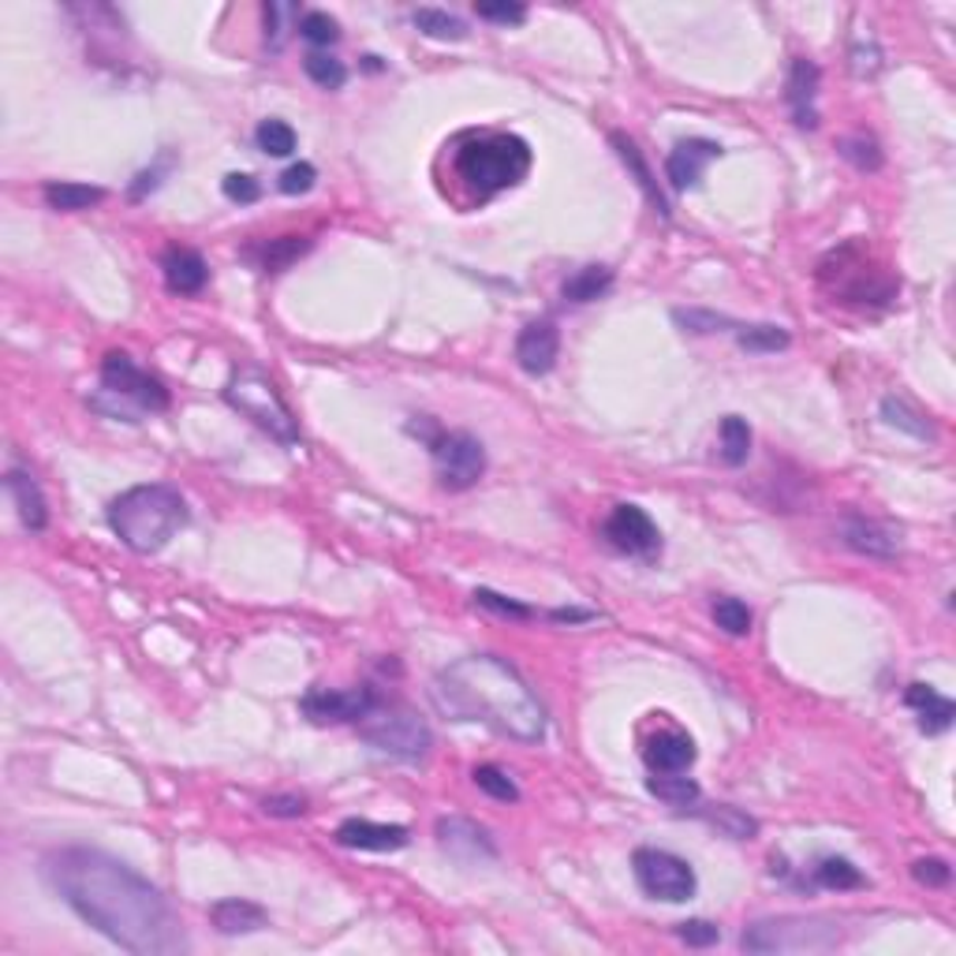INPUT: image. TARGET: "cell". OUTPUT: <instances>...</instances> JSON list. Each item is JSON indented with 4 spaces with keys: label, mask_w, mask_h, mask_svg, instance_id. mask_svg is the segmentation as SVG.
<instances>
[{
    "label": "cell",
    "mask_w": 956,
    "mask_h": 956,
    "mask_svg": "<svg viewBox=\"0 0 956 956\" xmlns=\"http://www.w3.org/2000/svg\"><path fill=\"white\" fill-rule=\"evenodd\" d=\"M49 881L82 923L139 956L187 953L191 942L157 886L98 848H60L49 856Z\"/></svg>",
    "instance_id": "obj_1"
},
{
    "label": "cell",
    "mask_w": 956,
    "mask_h": 956,
    "mask_svg": "<svg viewBox=\"0 0 956 956\" xmlns=\"http://www.w3.org/2000/svg\"><path fill=\"white\" fill-rule=\"evenodd\" d=\"M433 706L449 721H475L519 743L546 736V706L516 665L497 654H467L445 665L430 687Z\"/></svg>",
    "instance_id": "obj_2"
},
{
    "label": "cell",
    "mask_w": 956,
    "mask_h": 956,
    "mask_svg": "<svg viewBox=\"0 0 956 956\" xmlns=\"http://www.w3.org/2000/svg\"><path fill=\"white\" fill-rule=\"evenodd\" d=\"M187 501L176 486L165 482H146L124 490L109 505V527L113 535L124 542L127 549L150 557L165 549L179 530L187 527Z\"/></svg>",
    "instance_id": "obj_3"
},
{
    "label": "cell",
    "mask_w": 956,
    "mask_h": 956,
    "mask_svg": "<svg viewBox=\"0 0 956 956\" xmlns=\"http://www.w3.org/2000/svg\"><path fill=\"white\" fill-rule=\"evenodd\" d=\"M456 173L478 198H494L519 187L530 173V146L519 135H482L460 146Z\"/></svg>",
    "instance_id": "obj_4"
},
{
    "label": "cell",
    "mask_w": 956,
    "mask_h": 956,
    "mask_svg": "<svg viewBox=\"0 0 956 956\" xmlns=\"http://www.w3.org/2000/svg\"><path fill=\"white\" fill-rule=\"evenodd\" d=\"M225 400H228V408H236L243 419H251L254 427L270 433L273 441H281V445L300 441V427H295L289 403L281 400V392L273 389V381L262 378L258 370H240V374H232L228 386H225Z\"/></svg>",
    "instance_id": "obj_5"
},
{
    "label": "cell",
    "mask_w": 956,
    "mask_h": 956,
    "mask_svg": "<svg viewBox=\"0 0 956 956\" xmlns=\"http://www.w3.org/2000/svg\"><path fill=\"white\" fill-rule=\"evenodd\" d=\"M359 736L367 743H374L378 751H386L392 759L403 762H419L430 755L433 748V732L419 714H411L408 706H386L378 703L370 714L359 721Z\"/></svg>",
    "instance_id": "obj_6"
},
{
    "label": "cell",
    "mask_w": 956,
    "mask_h": 956,
    "mask_svg": "<svg viewBox=\"0 0 956 956\" xmlns=\"http://www.w3.org/2000/svg\"><path fill=\"white\" fill-rule=\"evenodd\" d=\"M632 875L640 881L646 897L665 900V905H684L695 897L699 878L687 859H680L665 848H635L632 856Z\"/></svg>",
    "instance_id": "obj_7"
},
{
    "label": "cell",
    "mask_w": 956,
    "mask_h": 956,
    "mask_svg": "<svg viewBox=\"0 0 956 956\" xmlns=\"http://www.w3.org/2000/svg\"><path fill=\"white\" fill-rule=\"evenodd\" d=\"M841 942V930L830 923H807V919H770L755 923L743 930L740 945L748 953H814L833 949Z\"/></svg>",
    "instance_id": "obj_8"
},
{
    "label": "cell",
    "mask_w": 956,
    "mask_h": 956,
    "mask_svg": "<svg viewBox=\"0 0 956 956\" xmlns=\"http://www.w3.org/2000/svg\"><path fill=\"white\" fill-rule=\"evenodd\" d=\"M433 467H438V478L445 490H471L478 486V478L486 475V449L475 433L467 430H452V433H438L433 438Z\"/></svg>",
    "instance_id": "obj_9"
},
{
    "label": "cell",
    "mask_w": 956,
    "mask_h": 956,
    "mask_svg": "<svg viewBox=\"0 0 956 956\" xmlns=\"http://www.w3.org/2000/svg\"><path fill=\"white\" fill-rule=\"evenodd\" d=\"M101 389L109 397L135 403L139 411H168V389L135 363L127 352H109L101 363Z\"/></svg>",
    "instance_id": "obj_10"
},
{
    "label": "cell",
    "mask_w": 956,
    "mask_h": 956,
    "mask_svg": "<svg viewBox=\"0 0 956 956\" xmlns=\"http://www.w3.org/2000/svg\"><path fill=\"white\" fill-rule=\"evenodd\" d=\"M381 703L374 687H340V692H325V687H311L303 695V714L314 725H359L370 710Z\"/></svg>",
    "instance_id": "obj_11"
},
{
    "label": "cell",
    "mask_w": 956,
    "mask_h": 956,
    "mask_svg": "<svg viewBox=\"0 0 956 956\" xmlns=\"http://www.w3.org/2000/svg\"><path fill=\"white\" fill-rule=\"evenodd\" d=\"M605 538H609L613 549L628 557H646L651 560L657 549H662V530L651 516L643 513L640 505H617L605 519Z\"/></svg>",
    "instance_id": "obj_12"
},
{
    "label": "cell",
    "mask_w": 956,
    "mask_h": 956,
    "mask_svg": "<svg viewBox=\"0 0 956 956\" xmlns=\"http://www.w3.org/2000/svg\"><path fill=\"white\" fill-rule=\"evenodd\" d=\"M438 845L460 864H482V859L497 856V845L486 826L471 822V818H441L438 822Z\"/></svg>",
    "instance_id": "obj_13"
},
{
    "label": "cell",
    "mask_w": 956,
    "mask_h": 956,
    "mask_svg": "<svg viewBox=\"0 0 956 956\" xmlns=\"http://www.w3.org/2000/svg\"><path fill=\"white\" fill-rule=\"evenodd\" d=\"M333 837H336V845L359 848V852H397V848H408L411 841L408 826L370 822V818H344Z\"/></svg>",
    "instance_id": "obj_14"
},
{
    "label": "cell",
    "mask_w": 956,
    "mask_h": 956,
    "mask_svg": "<svg viewBox=\"0 0 956 956\" xmlns=\"http://www.w3.org/2000/svg\"><path fill=\"white\" fill-rule=\"evenodd\" d=\"M560 355V329L554 322H527L516 336V363L527 374H549Z\"/></svg>",
    "instance_id": "obj_15"
},
{
    "label": "cell",
    "mask_w": 956,
    "mask_h": 956,
    "mask_svg": "<svg viewBox=\"0 0 956 956\" xmlns=\"http://www.w3.org/2000/svg\"><path fill=\"white\" fill-rule=\"evenodd\" d=\"M718 157H721L718 143H710V139H680L673 146V154H669V162H665L669 184H673L676 191L695 187L699 179H703L706 168L718 162Z\"/></svg>",
    "instance_id": "obj_16"
},
{
    "label": "cell",
    "mask_w": 956,
    "mask_h": 956,
    "mask_svg": "<svg viewBox=\"0 0 956 956\" xmlns=\"http://www.w3.org/2000/svg\"><path fill=\"white\" fill-rule=\"evenodd\" d=\"M841 542L848 549L867 554V557H897V549H900L897 530L889 524H881V519H870V516H845Z\"/></svg>",
    "instance_id": "obj_17"
},
{
    "label": "cell",
    "mask_w": 956,
    "mask_h": 956,
    "mask_svg": "<svg viewBox=\"0 0 956 956\" xmlns=\"http://www.w3.org/2000/svg\"><path fill=\"white\" fill-rule=\"evenodd\" d=\"M818 82H822V71H818L814 60L807 57H796L792 60V71H789V109H792V120L800 127H818Z\"/></svg>",
    "instance_id": "obj_18"
},
{
    "label": "cell",
    "mask_w": 956,
    "mask_h": 956,
    "mask_svg": "<svg viewBox=\"0 0 956 956\" xmlns=\"http://www.w3.org/2000/svg\"><path fill=\"white\" fill-rule=\"evenodd\" d=\"M643 759L651 773H684L695 762V740L680 729H662L646 740Z\"/></svg>",
    "instance_id": "obj_19"
},
{
    "label": "cell",
    "mask_w": 956,
    "mask_h": 956,
    "mask_svg": "<svg viewBox=\"0 0 956 956\" xmlns=\"http://www.w3.org/2000/svg\"><path fill=\"white\" fill-rule=\"evenodd\" d=\"M4 490H8V497H12L19 524H23L27 530H35L38 535V530L49 527V501H46V494H41V486L27 471L12 467V471L4 475Z\"/></svg>",
    "instance_id": "obj_20"
},
{
    "label": "cell",
    "mask_w": 956,
    "mask_h": 956,
    "mask_svg": "<svg viewBox=\"0 0 956 956\" xmlns=\"http://www.w3.org/2000/svg\"><path fill=\"white\" fill-rule=\"evenodd\" d=\"M162 270H165L168 292H176V295H198L202 289H206V281H209L206 258H202L198 251H191V247H173V251H168L165 262H162Z\"/></svg>",
    "instance_id": "obj_21"
},
{
    "label": "cell",
    "mask_w": 956,
    "mask_h": 956,
    "mask_svg": "<svg viewBox=\"0 0 956 956\" xmlns=\"http://www.w3.org/2000/svg\"><path fill=\"white\" fill-rule=\"evenodd\" d=\"M209 923H214L221 934L236 938V934H254V930L270 927V911H265L262 905H254V900L228 897V900H217V905L209 908Z\"/></svg>",
    "instance_id": "obj_22"
},
{
    "label": "cell",
    "mask_w": 956,
    "mask_h": 956,
    "mask_svg": "<svg viewBox=\"0 0 956 956\" xmlns=\"http://www.w3.org/2000/svg\"><path fill=\"white\" fill-rule=\"evenodd\" d=\"M905 703L916 710V718H919V729L927 732V736H938V732H945L953 725V718H956V706H953V699H945V695H938L934 692L930 684H908V692H905Z\"/></svg>",
    "instance_id": "obj_23"
},
{
    "label": "cell",
    "mask_w": 956,
    "mask_h": 956,
    "mask_svg": "<svg viewBox=\"0 0 956 956\" xmlns=\"http://www.w3.org/2000/svg\"><path fill=\"white\" fill-rule=\"evenodd\" d=\"M609 143L617 146V154H621V162L632 168V176H635V184L643 187V195L651 198V206L657 209V214L662 217H669L673 214V209H669V202H665V195H662V187H657V179H654V173L651 168H646V162H643V154H640V146H635L628 135H609Z\"/></svg>",
    "instance_id": "obj_24"
},
{
    "label": "cell",
    "mask_w": 956,
    "mask_h": 956,
    "mask_svg": "<svg viewBox=\"0 0 956 956\" xmlns=\"http://www.w3.org/2000/svg\"><path fill=\"white\" fill-rule=\"evenodd\" d=\"M41 195H46L49 209H57V214H79V209H90V206H98V202H105L101 187L71 184V179H52V184L41 187Z\"/></svg>",
    "instance_id": "obj_25"
},
{
    "label": "cell",
    "mask_w": 956,
    "mask_h": 956,
    "mask_svg": "<svg viewBox=\"0 0 956 956\" xmlns=\"http://www.w3.org/2000/svg\"><path fill=\"white\" fill-rule=\"evenodd\" d=\"M609 289H613V270H609V265H583V270H576L565 281L560 295H565L568 303H594V300H602Z\"/></svg>",
    "instance_id": "obj_26"
},
{
    "label": "cell",
    "mask_w": 956,
    "mask_h": 956,
    "mask_svg": "<svg viewBox=\"0 0 956 956\" xmlns=\"http://www.w3.org/2000/svg\"><path fill=\"white\" fill-rule=\"evenodd\" d=\"M881 419H886L889 427H897V430L911 433V438H919V441L934 438V427L927 422V416H923L919 408H911L905 397H886V400H881Z\"/></svg>",
    "instance_id": "obj_27"
},
{
    "label": "cell",
    "mask_w": 956,
    "mask_h": 956,
    "mask_svg": "<svg viewBox=\"0 0 956 956\" xmlns=\"http://www.w3.org/2000/svg\"><path fill=\"white\" fill-rule=\"evenodd\" d=\"M646 792L657 796V800L669 807H695L699 796H703L692 778H680V773H654V778L646 781Z\"/></svg>",
    "instance_id": "obj_28"
},
{
    "label": "cell",
    "mask_w": 956,
    "mask_h": 956,
    "mask_svg": "<svg viewBox=\"0 0 956 956\" xmlns=\"http://www.w3.org/2000/svg\"><path fill=\"white\" fill-rule=\"evenodd\" d=\"M721 460H725L729 467H743L751 456V427L748 419L740 416H725L721 419Z\"/></svg>",
    "instance_id": "obj_29"
},
{
    "label": "cell",
    "mask_w": 956,
    "mask_h": 956,
    "mask_svg": "<svg viewBox=\"0 0 956 956\" xmlns=\"http://www.w3.org/2000/svg\"><path fill=\"white\" fill-rule=\"evenodd\" d=\"M814 881H818L822 889H837V894H841V889H864V886H867V878L859 875V867H852V864H848V859H841V856L818 859Z\"/></svg>",
    "instance_id": "obj_30"
},
{
    "label": "cell",
    "mask_w": 956,
    "mask_h": 956,
    "mask_svg": "<svg viewBox=\"0 0 956 956\" xmlns=\"http://www.w3.org/2000/svg\"><path fill=\"white\" fill-rule=\"evenodd\" d=\"M732 333H736V344L743 348V352H755V355L781 352V348H789V340H792L781 325H736Z\"/></svg>",
    "instance_id": "obj_31"
},
{
    "label": "cell",
    "mask_w": 956,
    "mask_h": 956,
    "mask_svg": "<svg viewBox=\"0 0 956 956\" xmlns=\"http://www.w3.org/2000/svg\"><path fill=\"white\" fill-rule=\"evenodd\" d=\"M411 23H416L427 38H438V41H464L467 38L464 19H456L452 12H445V8H419V12L411 16Z\"/></svg>",
    "instance_id": "obj_32"
},
{
    "label": "cell",
    "mask_w": 956,
    "mask_h": 956,
    "mask_svg": "<svg viewBox=\"0 0 956 956\" xmlns=\"http://www.w3.org/2000/svg\"><path fill=\"white\" fill-rule=\"evenodd\" d=\"M714 624L721 632L736 635V640H743V635H751V624H755V617H751V609L743 605L740 598H714Z\"/></svg>",
    "instance_id": "obj_33"
},
{
    "label": "cell",
    "mask_w": 956,
    "mask_h": 956,
    "mask_svg": "<svg viewBox=\"0 0 956 956\" xmlns=\"http://www.w3.org/2000/svg\"><path fill=\"white\" fill-rule=\"evenodd\" d=\"M303 71L311 76V82H318L322 90H340L348 82V68L344 60L329 57V52H311V57L303 60Z\"/></svg>",
    "instance_id": "obj_34"
},
{
    "label": "cell",
    "mask_w": 956,
    "mask_h": 956,
    "mask_svg": "<svg viewBox=\"0 0 956 956\" xmlns=\"http://www.w3.org/2000/svg\"><path fill=\"white\" fill-rule=\"evenodd\" d=\"M254 143L270 157H289L295 150V131L284 120H262L258 131H254Z\"/></svg>",
    "instance_id": "obj_35"
},
{
    "label": "cell",
    "mask_w": 956,
    "mask_h": 956,
    "mask_svg": "<svg viewBox=\"0 0 956 956\" xmlns=\"http://www.w3.org/2000/svg\"><path fill=\"white\" fill-rule=\"evenodd\" d=\"M471 778H475L478 789H482L486 796H494V800H501V803H516L519 800L516 781L508 778L501 767H475Z\"/></svg>",
    "instance_id": "obj_36"
},
{
    "label": "cell",
    "mask_w": 956,
    "mask_h": 956,
    "mask_svg": "<svg viewBox=\"0 0 956 956\" xmlns=\"http://www.w3.org/2000/svg\"><path fill=\"white\" fill-rule=\"evenodd\" d=\"M311 247V243H306L303 236H284V240H273L270 247H265V273H281L284 265H292L295 258H300V254Z\"/></svg>",
    "instance_id": "obj_37"
},
{
    "label": "cell",
    "mask_w": 956,
    "mask_h": 956,
    "mask_svg": "<svg viewBox=\"0 0 956 956\" xmlns=\"http://www.w3.org/2000/svg\"><path fill=\"white\" fill-rule=\"evenodd\" d=\"M841 157H848L859 173H878L881 168V150L875 139H864V135H856V139H845L841 143Z\"/></svg>",
    "instance_id": "obj_38"
},
{
    "label": "cell",
    "mask_w": 956,
    "mask_h": 956,
    "mask_svg": "<svg viewBox=\"0 0 956 956\" xmlns=\"http://www.w3.org/2000/svg\"><path fill=\"white\" fill-rule=\"evenodd\" d=\"M300 35L311 41V46H333V41L340 38V27L333 16L325 12H306L300 19Z\"/></svg>",
    "instance_id": "obj_39"
},
{
    "label": "cell",
    "mask_w": 956,
    "mask_h": 956,
    "mask_svg": "<svg viewBox=\"0 0 956 956\" xmlns=\"http://www.w3.org/2000/svg\"><path fill=\"white\" fill-rule=\"evenodd\" d=\"M710 822L714 826H721V830H725L729 837H736V841H748V837H755V818H748V814H740L736 807H718V811H710L706 814Z\"/></svg>",
    "instance_id": "obj_40"
},
{
    "label": "cell",
    "mask_w": 956,
    "mask_h": 956,
    "mask_svg": "<svg viewBox=\"0 0 956 956\" xmlns=\"http://www.w3.org/2000/svg\"><path fill=\"white\" fill-rule=\"evenodd\" d=\"M911 878H916L919 886H927V889H942V886H949L953 870H949L945 859L927 856V859H916V864H911Z\"/></svg>",
    "instance_id": "obj_41"
},
{
    "label": "cell",
    "mask_w": 956,
    "mask_h": 956,
    "mask_svg": "<svg viewBox=\"0 0 956 956\" xmlns=\"http://www.w3.org/2000/svg\"><path fill=\"white\" fill-rule=\"evenodd\" d=\"M475 605L501 613V617H516V621H530V617H535V609H527V605L505 598V594H497V591H475Z\"/></svg>",
    "instance_id": "obj_42"
},
{
    "label": "cell",
    "mask_w": 956,
    "mask_h": 956,
    "mask_svg": "<svg viewBox=\"0 0 956 956\" xmlns=\"http://www.w3.org/2000/svg\"><path fill=\"white\" fill-rule=\"evenodd\" d=\"M221 191H225V198L240 202V206H247V202H258L262 198V184L247 173H228L225 184H221Z\"/></svg>",
    "instance_id": "obj_43"
},
{
    "label": "cell",
    "mask_w": 956,
    "mask_h": 956,
    "mask_svg": "<svg viewBox=\"0 0 956 956\" xmlns=\"http://www.w3.org/2000/svg\"><path fill=\"white\" fill-rule=\"evenodd\" d=\"M673 318L687 329V333H718L721 325L736 329V325L729 322V318H721V314H714V311H673Z\"/></svg>",
    "instance_id": "obj_44"
},
{
    "label": "cell",
    "mask_w": 956,
    "mask_h": 956,
    "mask_svg": "<svg viewBox=\"0 0 956 956\" xmlns=\"http://www.w3.org/2000/svg\"><path fill=\"white\" fill-rule=\"evenodd\" d=\"M314 184H318V168L311 162H300V165H292V168H284V173H281V191H284V195H306Z\"/></svg>",
    "instance_id": "obj_45"
},
{
    "label": "cell",
    "mask_w": 956,
    "mask_h": 956,
    "mask_svg": "<svg viewBox=\"0 0 956 956\" xmlns=\"http://www.w3.org/2000/svg\"><path fill=\"white\" fill-rule=\"evenodd\" d=\"M676 934H680V938H684L687 945H692V949H706V945H718V942H721V930L714 927V923H706V919H687V923H680Z\"/></svg>",
    "instance_id": "obj_46"
},
{
    "label": "cell",
    "mask_w": 956,
    "mask_h": 956,
    "mask_svg": "<svg viewBox=\"0 0 956 956\" xmlns=\"http://www.w3.org/2000/svg\"><path fill=\"white\" fill-rule=\"evenodd\" d=\"M478 19H486V23H501V27H519L527 19V8L524 4H475Z\"/></svg>",
    "instance_id": "obj_47"
},
{
    "label": "cell",
    "mask_w": 956,
    "mask_h": 956,
    "mask_svg": "<svg viewBox=\"0 0 956 956\" xmlns=\"http://www.w3.org/2000/svg\"><path fill=\"white\" fill-rule=\"evenodd\" d=\"M262 811L273 818H300L306 814V800L303 796H270V800L262 803Z\"/></svg>",
    "instance_id": "obj_48"
},
{
    "label": "cell",
    "mask_w": 956,
    "mask_h": 956,
    "mask_svg": "<svg viewBox=\"0 0 956 956\" xmlns=\"http://www.w3.org/2000/svg\"><path fill=\"white\" fill-rule=\"evenodd\" d=\"M168 165H173V157H165L162 165H154V168H146V173L135 176V184H131V198L139 202V198L150 195V191L162 187V176H165V168H168Z\"/></svg>",
    "instance_id": "obj_49"
}]
</instances>
